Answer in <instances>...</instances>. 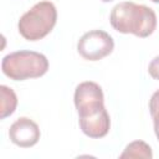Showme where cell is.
<instances>
[{
	"label": "cell",
	"mask_w": 159,
	"mask_h": 159,
	"mask_svg": "<svg viewBox=\"0 0 159 159\" xmlns=\"http://www.w3.org/2000/svg\"><path fill=\"white\" fill-rule=\"evenodd\" d=\"M119 158H144V159H152L153 153L149 144H147L143 140H134L129 143L123 153L119 155Z\"/></svg>",
	"instance_id": "obj_9"
},
{
	"label": "cell",
	"mask_w": 159,
	"mask_h": 159,
	"mask_svg": "<svg viewBox=\"0 0 159 159\" xmlns=\"http://www.w3.org/2000/svg\"><path fill=\"white\" fill-rule=\"evenodd\" d=\"M57 21V10L51 1H40L27 10L19 20L20 35L27 41H37L47 36Z\"/></svg>",
	"instance_id": "obj_3"
},
{
	"label": "cell",
	"mask_w": 159,
	"mask_h": 159,
	"mask_svg": "<svg viewBox=\"0 0 159 159\" xmlns=\"http://www.w3.org/2000/svg\"><path fill=\"white\" fill-rule=\"evenodd\" d=\"M148 72H149V75H150L152 78L159 81V56L154 57L150 61V63L148 66Z\"/></svg>",
	"instance_id": "obj_10"
},
{
	"label": "cell",
	"mask_w": 159,
	"mask_h": 159,
	"mask_svg": "<svg viewBox=\"0 0 159 159\" xmlns=\"http://www.w3.org/2000/svg\"><path fill=\"white\" fill-rule=\"evenodd\" d=\"M73 101L77 112H82L84 109L104 104V96L98 83L92 81H84L76 87Z\"/></svg>",
	"instance_id": "obj_7"
},
{
	"label": "cell",
	"mask_w": 159,
	"mask_h": 159,
	"mask_svg": "<svg viewBox=\"0 0 159 159\" xmlns=\"http://www.w3.org/2000/svg\"><path fill=\"white\" fill-rule=\"evenodd\" d=\"M149 111H150L152 117L154 114H158L159 113V89L155 91L152 94V97H150V101H149Z\"/></svg>",
	"instance_id": "obj_11"
},
{
	"label": "cell",
	"mask_w": 159,
	"mask_h": 159,
	"mask_svg": "<svg viewBox=\"0 0 159 159\" xmlns=\"http://www.w3.org/2000/svg\"><path fill=\"white\" fill-rule=\"evenodd\" d=\"M0 94H1V108H0V118L5 119L6 117L11 116L16 107H17V97L14 89L7 86H0Z\"/></svg>",
	"instance_id": "obj_8"
},
{
	"label": "cell",
	"mask_w": 159,
	"mask_h": 159,
	"mask_svg": "<svg viewBox=\"0 0 159 159\" xmlns=\"http://www.w3.org/2000/svg\"><path fill=\"white\" fill-rule=\"evenodd\" d=\"M113 48V37L103 30H91L83 34L77 42L78 53L88 61H99L112 53Z\"/></svg>",
	"instance_id": "obj_4"
},
{
	"label": "cell",
	"mask_w": 159,
	"mask_h": 159,
	"mask_svg": "<svg viewBox=\"0 0 159 159\" xmlns=\"http://www.w3.org/2000/svg\"><path fill=\"white\" fill-rule=\"evenodd\" d=\"M150 1H153V2H157V4L159 2V0H150Z\"/></svg>",
	"instance_id": "obj_14"
},
{
	"label": "cell",
	"mask_w": 159,
	"mask_h": 159,
	"mask_svg": "<svg viewBox=\"0 0 159 159\" xmlns=\"http://www.w3.org/2000/svg\"><path fill=\"white\" fill-rule=\"evenodd\" d=\"M109 22L112 27L120 34L148 37L157 27V15L154 10L147 5L123 1L112 9Z\"/></svg>",
	"instance_id": "obj_1"
},
{
	"label": "cell",
	"mask_w": 159,
	"mask_h": 159,
	"mask_svg": "<svg viewBox=\"0 0 159 159\" xmlns=\"http://www.w3.org/2000/svg\"><path fill=\"white\" fill-rule=\"evenodd\" d=\"M9 137L10 140L17 147L30 148L39 142L41 132L39 125L32 119L27 117H21L10 125Z\"/></svg>",
	"instance_id": "obj_6"
},
{
	"label": "cell",
	"mask_w": 159,
	"mask_h": 159,
	"mask_svg": "<svg viewBox=\"0 0 159 159\" xmlns=\"http://www.w3.org/2000/svg\"><path fill=\"white\" fill-rule=\"evenodd\" d=\"M153 124H154V133L159 140V113L153 116Z\"/></svg>",
	"instance_id": "obj_12"
},
{
	"label": "cell",
	"mask_w": 159,
	"mask_h": 159,
	"mask_svg": "<svg viewBox=\"0 0 159 159\" xmlns=\"http://www.w3.org/2000/svg\"><path fill=\"white\" fill-rule=\"evenodd\" d=\"M103 2H109V1H113V0H102Z\"/></svg>",
	"instance_id": "obj_13"
},
{
	"label": "cell",
	"mask_w": 159,
	"mask_h": 159,
	"mask_svg": "<svg viewBox=\"0 0 159 159\" xmlns=\"http://www.w3.org/2000/svg\"><path fill=\"white\" fill-rule=\"evenodd\" d=\"M78 123L81 130L87 137L93 139L106 137L111 127L109 114L104 104L78 112Z\"/></svg>",
	"instance_id": "obj_5"
},
{
	"label": "cell",
	"mask_w": 159,
	"mask_h": 159,
	"mask_svg": "<svg viewBox=\"0 0 159 159\" xmlns=\"http://www.w3.org/2000/svg\"><path fill=\"white\" fill-rule=\"evenodd\" d=\"M1 70L14 81L37 78L47 72L48 60L40 52L21 50L6 55L1 61Z\"/></svg>",
	"instance_id": "obj_2"
}]
</instances>
